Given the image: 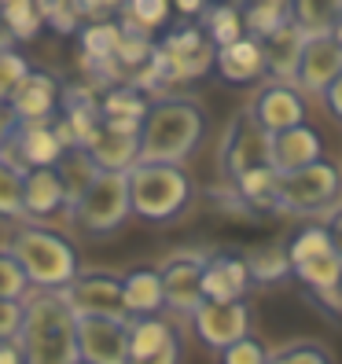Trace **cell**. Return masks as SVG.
Segmentation results:
<instances>
[{
  "mask_svg": "<svg viewBox=\"0 0 342 364\" xmlns=\"http://www.w3.org/2000/svg\"><path fill=\"white\" fill-rule=\"evenodd\" d=\"M331 37H335V41H338V45H342V15L335 18V26H331Z\"/></svg>",
  "mask_w": 342,
  "mask_h": 364,
  "instance_id": "816d5d0a",
  "label": "cell"
},
{
  "mask_svg": "<svg viewBox=\"0 0 342 364\" xmlns=\"http://www.w3.org/2000/svg\"><path fill=\"white\" fill-rule=\"evenodd\" d=\"M30 294V280L23 265L15 262V254L8 247H0V298H15V302H23Z\"/></svg>",
  "mask_w": 342,
  "mask_h": 364,
  "instance_id": "f35d334b",
  "label": "cell"
},
{
  "mask_svg": "<svg viewBox=\"0 0 342 364\" xmlns=\"http://www.w3.org/2000/svg\"><path fill=\"white\" fill-rule=\"evenodd\" d=\"M67 218L74 228L89 235H111L129 221V181L114 169H100V173L85 184V191L67 206Z\"/></svg>",
  "mask_w": 342,
  "mask_h": 364,
  "instance_id": "5b68a950",
  "label": "cell"
},
{
  "mask_svg": "<svg viewBox=\"0 0 342 364\" xmlns=\"http://www.w3.org/2000/svg\"><path fill=\"white\" fill-rule=\"evenodd\" d=\"M63 100V81L52 70H33L15 85V92L8 96V107L15 122H55Z\"/></svg>",
  "mask_w": 342,
  "mask_h": 364,
  "instance_id": "2e32d148",
  "label": "cell"
},
{
  "mask_svg": "<svg viewBox=\"0 0 342 364\" xmlns=\"http://www.w3.org/2000/svg\"><path fill=\"white\" fill-rule=\"evenodd\" d=\"M37 8H41V23L59 30V33H74L81 23L70 0H37Z\"/></svg>",
  "mask_w": 342,
  "mask_h": 364,
  "instance_id": "b9f144b4",
  "label": "cell"
},
{
  "mask_svg": "<svg viewBox=\"0 0 342 364\" xmlns=\"http://www.w3.org/2000/svg\"><path fill=\"white\" fill-rule=\"evenodd\" d=\"M15 129V114H11V107L4 103V100H0V144H4L8 140V133Z\"/></svg>",
  "mask_w": 342,
  "mask_h": 364,
  "instance_id": "681fc988",
  "label": "cell"
},
{
  "mask_svg": "<svg viewBox=\"0 0 342 364\" xmlns=\"http://www.w3.org/2000/svg\"><path fill=\"white\" fill-rule=\"evenodd\" d=\"M324 103L331 107V114H338L342 118V70H338V77L328 85V92H324Z\"/></svg>",
  "mask_w": 342,
  "mask_h": 364,
  "instance_id": "f6af8a7d",
  "label": "cell"
},
{
  "mask_svg": "<svg viewBox=\"0 0 342 364\" xmlns=\"http://www.w3.org/2000/svg\"><path fill=\"white\" fill-rule=\"evenodd\" d=\"M206 136V111L191 96H159L147 100V111L140 118L137 144L140 162H173L196 155V147Z\"/></svg>",
  "mask_w": 342,
  "mask_h": 364,
  "instance_id": "6da1fadb",
  "label": "cell"
},
{
  "mask_svg": "<svg viewBox=\"0 0 342 364\" xmlns=\"http://www.w3.org/2000/svg\"><path fill=\"white\" fill-rule=\"evenodd\" d=\"M55 173H59V181H63V196H67L63 210H67V206L81 196V191H85V184L100 173V166L92 162V155L85 151V147H63V155H59V162H55Z\"/></svg>",
  "mask_w": 342,
  "mask_h": 364,
  "instance_id": "4316f807",
  "label": "cell"
},
{
  "mask_svg": "<svg viewBox=\"0 0 342 364\" xmlns=\"http://www.w3.org/2000/svg\"><path fill=\"white\" fill-rule=\"evenodd\" d=\"M247 272H250V284H280L291 276V258H287V247H258L243 254Z\"/></svg>",
  "mask_w": 342,
  "mask_h": 364,
  "instance_id": "1f68e13d",
  "label": "cell"
},
{
  "mask_svg": "<svg viewBox=\"0 0 342 364\" xmlns=\"http://www.w3.org/2000/svg\"><path fill=\"white\" fill-rule=\"evenodd\" d=\"M147 111V96L133 85H107V92H100V125H111V129H140V118Z\"/></svg>",
  "mask_w": 342,
  "mask_h": 364,
  "instance_id": "d4e9b609",
  "label": "cell"
},
{
  "mask_svg": "<svg viewBox=\"0 0 342 364\" xmlns=\"http://www.w3.org/2000/svg\"><path fill=\"white\" fill-rule=\"evenodd\" d=\"M59 155H63V140L52 122H15L8 140L0 144V159L15 162L18 169L55 166Z\"/></svg>",
  "mask_w": 342,
  "mask_h": 364,
  "instance_id": "4fadbf2b",
  "label": "cell"
},
{
  "mask_svg": "<svg viewBox=\"0 0 342 364\" xmlns=\"http://www.w3.org/2000/svg\"><path fill=\"white\" fill-rule=\"evenodd\" d=\"M240 11H243V30L254 41H265L269 33H276L284 23H291V8L287 4H276V0H243Z\"/></svg>",
  "mask_w": 342,
  "mask_h": 364,
  "instance_id": "f546056e",
  "label": "cell"
},
{
  "mask_svg": "<svg viewBox=\"0 0 342 364\" xmlns=\"http://www.w3.org/2000/svg\"><path fill=\"white\" fill-rule=\"evenodd\" d=\"M213 48L206 33L199 26H177L155 41L151 48V70L159 85H181V81H196L206 70H213Z\"/></svg>",
  "mask_w": 342,
  "mask_h": 364,
  "instance_id": "8992f818",
  "label": "cell"
},
{
  "mask_svg": "<svg viewBox=\"0 0 342 364\" xmlns=\"http://www.w3.org/2000/svg\"><path fill=\"white\" fill-rule=\"evenodd\" d=\"M203 262H206V250H173L169 258L155 265L162 276V298L169 313L191 316L203 302Z\"/></svg>",
  "mask_w": 342,
  "mask_h": 364,
  "instance_id": "9c48e42d",
  "label": "cell"
},
{
  "mask_svg": "<svg viewBox=\"0 0 342 364\" xmlns=\"http://www.w3.org/2000/svg\"><path fill=\"white\" fill-rule=\"evenodd\" d=\"M0 364H26L15 338H0Z\"/></svg>",
  "mask_w": 342,
  "mask_h": 364,
  "instance_id": "bcb514c9",
  "label": "cell"
},
{
  "mask_svg": "<svg viewBox=\"0 0 342 364\" xmlns=\"http://www.w3.org/2000/svg\"><path fill=\"white\" fill-rule=\"evenodd\" d=\"M18 328H23V302L0 298V338H18Z\"/></svg>",
  "mask_w": 342,
  "mask_h": 364,
  "instance_id": "7bdbcfd3",
  "label": "cell"
},
{
  "mask_svg": "<svg viewBox=\"0 0 342 364\" xmlns=\"http://www.w3.org/2000/svg\"><path fill=\"white\" fill-rule=\"evenodd\" d=\"M78 41H81V52L85 59H92L96 67L103 70L107 63L114 59L118 52V41H122V26L118 23H107V18H92L78 30Z\"/></svg>",
  "mask_w": 342,
  "mask_h": 364,
  "instance_id": "83f0119b",
  "label": "cell"
},
{
  "mask_svg": "<svg viewBox=\"0 0 342 364\" xmlns=\"http://www.w3.org/2000/svg\"><path fill=\"white\" fill-rule=\"evenodd\" d=\"M173 338H181V328L169 324L162 313H155V316H129V320H125L129 364H144L147 357H155L159 350H166Z\"/></svg>",
  "mask_w": 342,
  "mask_h": 364,
  "instance_id": "603a6c76",
  "label": "cell"
},
{
  "mask_svg": "<svg viewBox=\"0 0 342 364\" xmlns=\"http://www.w3.org/2000/svg\"><path fill=\"white\" fill-rule=\"evenodd\" d=\"M78 316L67 306L63 291H30L23 298V328H18V350L26 364H70L78 360L74 338Z\"/></svg>",
  "mask_w": 342,
  "mask_h": 364,
  "instance_id": "7a4b0ae2",
  "label": "cell"
},
{
  "mask_svg": "<svg viewBox=\"0 0 342 364\" xmlns=\"http://www.w3.org/2000/svg\"><path fill=\"white\" fill-rule=\"evenodd\" d=\"M8 45H15V41H11V33L4 30V23H0V48H8Z\"/></svg>",
  "mask_w": 342,
  "mask_h": 364,
  "instance_id": "f907efd6",
  "label": "cell"
},
{
  "mask_svg": "<svg viewBox=\"0 0 342 364\" xmlns=\"http://www.w3.org/2000/svg\"><path fill=\"white\" fill-rule=\"evenodd\" d=\"M265 364H335V360H331V350L320 346V342L294 338V342H284V346L269 350Z\"/></svg>",
  "mask_w": 342,
  "mask_h": 364,
  "instance_id": "8d00e7d4",
  "label": "cell"
},
{
  "mask_svg": "<svg viewBox=\"0 0 342 364\" xmlns=\"http://www.w3.org/2000/svg\"><path fill=\"white\" fill-rule=\"evenodd\" d=\"M309 298L320 306V309H328L331 316H342V291L338 287H320V291H309Z\"/></svg>",
  "mask_w": 342,
  "mask_h": 364,
  "instance_id": "ee69618b",
  "label": "cell"
},
{
  "mask_svg": "<svg viewBox=\"0 0 342 364\" xmlns=\"http://www.w3.org/2000/svg\"><path fill=\"white\" fill-rule=\"evenodd\" d=\"M78 357L89 364H129L125 320L118 316H78L74 324Z\"/></svg>",
  "mask_w": 342,
  "mask_h": 364,
  "instance_id": "7c38bea8",
  "label": "cell"
},
{
  "mask_svg": "<svg viewBox=\"0 0 342 364\" xmlns=\"http://www.w3.org/2000/svg\"><path fill=\"white\" fill-rule=\"evenodd\" d=\"M85 151L92 155V162L100 169H114V173H125L129 166L140 162V144L137 133L129 129H111V125H100V129L89 136Z\"/></svg>",
  "mask_w": 342,
  "mask_h": 364,
  "instance_id": "7402d4cb",
  "label": "cell"
},
{
  "mask_svg": "<svg viewBox=\"0 0 342 364\" xmlns=\"http://www.w3.org/2000/svg\"><path fill=\"white\" fill-rule=\"evenodd\" d=\"M331 250H335V243H331L328 228L309 225L287 243V258H291V265H302V262H313V258H324V254H331Z\"/></svg>",
  "mask_w": 342,
  "mask_h": 364,
  "instance_id": "d590c367",
  "label": "cell"
},
{
  "mask_svg": "<svg viewBox=\"0 0 342 364\" xmlns=\"http://www.w3.org/2000/svg\"><path fill=\"white\" fill-rule=\"evenodd\" d=\"M316 159H324V144H320V133L309 129V125H291L284 133H272L269 140V166L276 173H291V169H302Z\"/></svg>",
  "mask_w": 342,
  "mask_h": 364,
  "instance_id": "ac0fdd59",
  "label": "cell"
},
{
  "mask_svg": "<svg viewBox=\"0 0 342 364\" xmlns=\"http://www.w3.org/2000/svg\"><path fill=\"white\" fill-rule=\"evenodd\" d=\"M67 196H63V181L55 166H33L23 173V218L30 221H48L63 210Z\"/></svg>",
  "mask_w": 342,
  "mask_h": 364,
  "instance_id": "d6986e66",
  "label": "cell"
},
{
  "mask_svg": "<svg viewBox=\"0 0 342 364\" xmlns=\"http://www.w3.org/2000/svg\"><path fill=\"white\" fill-rule=\"evenodd\" d=\"M269 140L272 136L250 118V111H240L225 129L221 173L228 181H236L240 173H247V169H254V166H269Z\"/></svg>",
  "mask_w": 342,
  "mask_h": 364,
  "instance_id": "8fae6325",
  "label": "cell"
},
{
  "mask_svg": "<svg viewBox=\"0 0 342 364\" xmlns=\"http://www.w3.org/2000/svg\"><path fill=\"white\" fill-rule=\"evenodd\" d=\"M324 228H328V235H331L335 250L342 254V206H338V210L331 213V218H328V225H324Z\"/></svg>",
  "mask_w": 342,
  "mask_h": 364,
  "instance_id": "c3c4849f",
  "label": "cell"
},
{
  "mask_svg": "<svg viewBox=\"0 0 342 364\" xmlns=\"http://www.w3.org/2000/svg\"><path fill=\"white\" fill-rule=\"evenodd\" d=\"M30 74V59L18 52L15 45H8V48H0V100L8 103V96L15 92V85L23 81Z\"/></svg>",
  "mask_w": 342,
  "mask_h": 364,
  "instance_id": "60d3db41",
  "label": "cell"
},
{
  "mask_svg": "<svg viewBox=\"0 0 342 364\" xmlns=\"http://www.w3.org/2000/svg\"><path fill=\"white\" fill-rule=\"evenodd\" d=\"M199 30L206 33V41H210L213 48L232 45V41L247 37L243 11H240L236 0H210V4L203 8V15H199Z\"/></svg>",
  "mask_w": 342,
  "mask_h": 364,
  "instance_id": "484cf974",
  "label": "cell"
},
{
  "mask_svg": "<svg viewBox=\"0 0 342 364\" xmlns=\"http://www.w3.org/2000/svg\"><path fill=\"white\" fill-rule=\"evenodd\" d=\"M338 291H342V284H338Z\"/></svg>",
  "mask_w": 342,
  "mask_h": 364,
  "instance_id": "9f6ffc18",
  "label": "cell"
},
{
  "mask_svg": "<svg viewBox=\"0 0 342 364\" xmlns=\"http://www.w3.org/2000/svg\"><path fill=\"white\" fill-rule=\"evenodd\" d=\"M287 8L306 33H331L335 18L342 15V0H287Z\"/></svg>",
  "mask_w": 342,
  "mask_h": 364,
  "instance_id": "d6a6232c",
  "label": "cell"
},
{
  "mask_svg": "<svg viewBox=\"0 0 342 364\" xmlns=\"http://www.w3.org/2000/svg\"><path fill=\"white\" fill-rule=\"evenodd\" d=\"M247 111L272 136V133H284V129H291V125L306 122V100H302V92H298L291 81H269V85H262V89L254 92Z\"/></svg>",
  "mask_w": 342,
  "mask_h": 364,
  "instance_id": "5bb4252c",
  "label": "cell"
},
{
  "mask_svg": "<svg viewBox=\"0 0 342 364\" xmlns=\"http://www.w3.org/2000/svg\"><path fill=\"white\" fill-rule=\"evenodd\" d=\"M309 33L302 30L291 18V23H284L276 33H269L262 41V55H265V74L272 81H291L294 85V70H298V59H302V48H306Z\"/></svg>",
  "mask_w": 342,
  "mask_h": 364,
  "instance_id": "ffe728a7",
  "label": "cell"
},
{
  "mask_svg": "<svg viewBox=\"0 0 342 364\" xmlns=\"http://www.w3.org/2000/svg\"><path fill=\"white\" fill-rule=\"evenodd\" d=\"M70 364H89V360H81V357H78V360H70Z\"/></svg>",
  "mask_w": 342,
  "mask_h": 364,
  "instance_id": "db71d44e",
  "label": "cell"
},
{
  "mask_svg": "<svg viewBox=\"0 0 342 364\" xmlns=\"http://www.w3.org/2000/svg\"><path fill=\"white\" fill-rule=\"evenodd\" d=\"M276 181H280V173H276L272 166H254V169H247V173H240L232 181V188H236V196L247 206L276 210Z\"/></svg>",
  "mask_w": 342,
  "mask_h": 364,
  "instance_id": "f1b7e54d",
  "label": "cell"
},
{
  "mask_svg": "<svg viewBox=\"0 0 342 364\" xmlns=\"http://www.w3.org/2000/svg\"><path fill=\"white\" fill-rule=\"evenodd\" d=\"M63 298L74 309V316H125L122 302V276L107 269H78V276L63 287Z\"/></svg>",
  "mask_w": 342,
  "mask_h": 364,
  "instance_id": "ba28073f",
  "label": "cell"
},
{
  "mask_svg": "<svg viewBox=\"0 0 342 364\" xmlns=\"http://www.w3.org/2000/svg\"><path fill=\"white\" fill-rule=\"evenodd\" d=\"M4 247L15 254V262L23 265L30 291H63L81 269L78 247L63 232L45 228L37 221L15 228V235Z\"/></svg>",
  "mask_w": 342,
  "mask_h": 364,
  "instance_id": "3957f363",
  "label": "cell"
},
{
  "mask_svg": "<svg viewBox=\"0 0 342 364\" xmlns=\"http://www.w3.org/2000/svg\"><path fill=\"white\" fill-rule=\"evenodd\" d=\"M0 4H8V0H0Z\"/></svg>",
  "mask_w": 342,
  "mask_h": 364,
  "instance_id": "11a10c76",
  "label": "cell"
},
{
  "mask_svg": "<svg viewBox=\"0 0 342 364\" xmlns=\"http://www.w3.org/2000/svg\"><path fill=\"white\" fill-rule=\"evenodd\" d=\"M23 173L26 169L0 159V218H23Z\"/></svg>",
  "mask_w": 342,
  "mask_h": 364,
  "instance_id": "74e56055",
  "label": "cell"
},
{
  "mask_svg": "<svg viewBox=\"0 0 342 364\" xmlns=\"http://www.w3.org/2000/svg\"><path fill=\"white\" fill-rule=\"evenodd\" d=\"M0 23L11 33V41H30L41 30V8L37 0H8L0 4Z\"/></svg>",
  "mask_w": 342,
  "mask_h": 364,
  "instance_id": "e575fe53",
  "label": "cell"
},
{
  "mask_svg": "<svg viewBox=\"0 0 342 364\" xmlns=\"http://www.w3.org/2000/svg\"><path fill=\"white\" fill-rule=\"evenodd\" d=\"M265 360H269V346L254 335H243L228 342L225 350H218V364H265Z\"/></svg>",
  "mask_w": 342,
  "mask_h": 364,
  "instance_id": "ab89813d",
  "label": "cell"
},
{
  "mask_svg": "<svg viewBox=\"0 0 342 364\" xmlns=\"http://www.w3.org/2000/svg\"><path fill=\"white\" fill-rule=\"evenodd\" d=\"M122 302L125 316H155L166 309L162 298V276L155 265H137L122 276Z\"/></svg>",
  "mask_w": 342,
  "mask_h": 364,
  "instance_id": "cb8c5ba5",
  "label": "cell"
},
{
  "mask_svg": "<svg viewBox=\"0 0 342 364\" xmlns=\"http://www.w3.org/2000/svg\"><path fill=\"white\" fill-rule=\"evenodd\" d=\"M338 70H342V45L331 33H309L294 70V89L309 96H324L328 85L338 77Z\"/></svg>",
  "mask_w": 342,
  "mask_h": 364,
  "instance_id": "9a60e30c",
  "label": "cell"
},
{
  "mask_svg": "<svg viewBox=\"0 0 342 364\" xmlns=\"http://www.w3.org/2000/svg\"><path fill=\"white\" fill-rule=\"evenodd\" d=\"M213 70L232 85H250L265 74V55H262V41L240 37L232 45H221L213 52Z\"/></svg>",
  "mask_w": 342,
  "mask_h": 364,
  "instance_id": "44dd1931",
  "label": "cell"
},
{
  "mask_svg": "<svg viewBox=\"0 0 342 364\" xmlns=\"http://www.w3.org/2000/svg\"><path fill=\"white\" fill-rule=\"evenodd\" d=\"M338 196H342V173L324 159L280 173V181H276V210L280 213H320Z\"/></svg>",
  "mask_w": 342,
  "mask_h": 364,
  "instance_id": "52a82bcc",
  "label": "cell"
},
{
  "mask_svg": "<svg viewBox=\"0 0 342 364\" xmlns=\"http://www.w3.org/2000/svg\"><path fill=\"white\" fill-rule=\"evenodd\" d=\"M236 4H243V0H236ZM276 4H287V0H276Z\"/></svg>",
  "mask_w": 342,
  "mask_h": 364,
  "instance_id": "f5cc1de1",
  "label": "cell"
},
{
  "mask_svg": "<svg viewBox=\"0 0 342 364\" xmlns=\"http://www.w3.org/2000/svg\"><path fill=\"white\" fill-rule=\"evenodd\" d=\"M129 181V213L147 225H169L188 210L196 188L173 162H137L125 169Z\"/></svg>",
  "mask_w": 342,
  "mask_h": 364,
  "instance_id": "277c9868",
  "label": "cell"
},
{
  "mask_svg": "<svg viewBox=\"0 0 342 364\" xmlns=\"http://www.w3.org/2000/svg\"><path fill=\"white\" fill-rule=\"evenodd\" d=\"M169 4H173L184 18H199V15H203V8L210 4V0H169Z\"/></svg>",
  "mask_w": 342,
  "mask_h": 364,
  "instance_id": "7dc6e473",
  "label": "cell"
},
{
  "mask_svg": "<svg viewBox=\"0 0 342 364\" xmlns=\"http://www.w3.org/2000/svg\"><path fill=\"white\" fill-rule=\"evenodd\" d=\"M191 320V331H196V338L203 342L206 350H225L228 342H236L243 335H250V306L247 298H236V302H203L196 306V313L188 316Z\"/></svg>",
  "mask_w": 342,
  "mask_h": 364,
  "instance_id": "30bf717a",
  "label": "cell"
},
{
  "mask_svg": "<svg viewBox=\"0 0 342 364\" xmlns=\"http://www.w3.org/2000/svg\"><path fill=\"white\" fill-rule=\"evenodd\" d=\"M250 291V272L243 254L236 250H213L203 262V298L206 302H236Z\"/></svg>",
  "mask_w": 342,
  "mask_h": 364,
  "instance_id": "e0dca14e",
  "label": "cell"
},
{
  "mask_svg": "<svg viewBox=\"0 0 342 364\" xmlns=\"http://www.w3.org/2000/svg\"><path fill=\"white\" fill-rule=\"evenodd\" d=\"M169 11H173V4H169V0H125V4H122V23H118V26L155 37V33L169 23Z\"/></svg>",
  "mask_w": 342,
  "mask_h": 364,
  "instance_id": "4dcf8cb0",
  "label": "cell"
},
{
  "mask_svg": "<svg viewBox=\"0 0 342 364\" xmlns=\"http://www.w3.org/2000/svg\"><path fill=\"white\" fill-rule=\"evenodd\" d=\"M291 276L298 284H306L309 291H320V287H338L342 284V254L331 250L324 258H313V262H302V265H291Z\"/></svg>",
  "mask_w": 342,
  "mask_h": 364,
  "instance_id": "836d02e7",
  "label": "cell"
}]
</instances>
